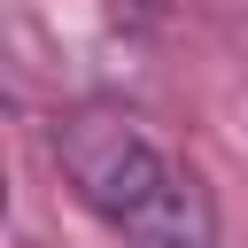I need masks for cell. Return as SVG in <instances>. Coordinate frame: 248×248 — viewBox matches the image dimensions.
Segmentation results:
<instances>
[{
	"mask_svg": "<svg viewBox=\"0 0 248 248\" xmlns=\"http://www.w3.org/2000/svg\"><path fill=\"white\" fill-rule=\"evenodd\" d=\"M54 163L70 178V194L93 217H108L132 248H217V217H209L202 178L178 170L140 132V116L101 108V101L54 116Z\"/></svg>",
	"mask_w": 248,
	"mask_h": 248,
	"instance_id": "cell-1",
	"label": "cell"
}]
</instances>
